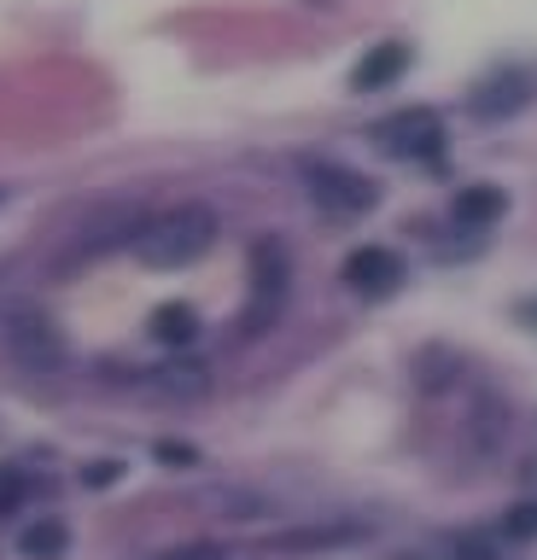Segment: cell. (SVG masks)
Here are the masks:
<instances>
[{"label": "cell", "mask_w": 537, "mask_h": 560, "mask_svg": "<svg viewBox=\"0 0 537 560\" xmlns=\"http://www.w3.org/2000/svg\"><path fill=\"white\" fill-rule=\"evenodd\" d=\"M117 479H124V462H89V467H82V485H89V490H106Z\"/></svg>", "instance_id": "obj_17"}, {"label": "cell", "mask_w": 537, "mask_h": 560, "mask_svg": "<svg viewBox=\"0 0 537 560\" xmlns=\"http://www.w3.org/2000/svg\"><path fill=\"white\" fill-rule=\"evenodd\" d=\"M24 502H30V472L24 467H0V520L24 514Z\"/></svg>", "instance_id": "obj_14"}, {"label": "cell", "mask_w": 537, "mask_h": 560, "mask_svg": "<svg viewBox=\"0 0 537 560\" xmlns=\"http://www.w3.org/2000/svg\"><path fill=\"white\" fill-rule=\"evenodd\" d=\"M509 217V192L497 182H467L456 187V199H450V222L462 228V234H485V228H497Z\"/></svg>", "instance_id": "obj_9"}, {"label": "cell", "mask_w": 537, "mask_h": 560, "mask_svg": "<svg viewBox=\"0 0 537 560\" xmlns=\"http://www.w3.org/2000/svg\"><path fill=\"white\" fill-rule=\"evenodd\" d=\"M287 292H292V257L275 234H264L252 245V304H246V315H240V332H246V339L269 332L287 310Z\"/></svg>", "instance_id": "obj_4"}, {"label": "cell", "mask_w": 537, "mask_h": 560, "mask_svg": "<svg viewBox=\"0 0 537 560\" xmlns=\"http://www.w3.org/2000/svg\"><path fill=\"white\" fill-rule=\"evenodd\" d=\"M339 280H345L357 298L380 304V298H392V292L409 280V262H404V252H392V245H357V252L345 257Z\"/></svg>", "instance_id": "obj_7"}, {"label": "cell", "mask_w": 537, "mask_h": 560, "mask_svg": "<svg viewBox=\"0 0 537 560\" xmlns=\"http://www.w3.org/2000/svg\"><path fill=\"white\" fill-rule=\"evenodd\" d=\"M19 549H24V560H65L71 532H65V520H30L19 532Z\"/></svg>", "instance_id": "obj_13"}, {"label": "cell", "mask_w": 537, "mask_h": 560, "mask_svg": "<svg viewBox=\"0 0 537 560\" xmlns=\"http://www.w3.org/2000/svg\"><path fill=\"white\" fill-rule=\"evenodd\" d=\"M159 560H222V549H211V542H187V549H170Z\"/></svg>", "instance_id": "obj_18"}, {"label": "cell", "mask_w": 537, "mask_h": 560, "mask_svg": "<svg viewBox=\"0 0 537 560\" xmlns=\"http://www.w3.org/2000/svg\"><path fill=\"white\" fill-rule=\"evenodd\" d=\"M409 65H415V47H409V42H397V35H392V42H374V47L351 65V94H362V100H369V94H386V88H397V82L409 77Z\"/></svg>", "instance_id": "obj_8"}, {"label": "cell", "mask_w": 537, "mask_h": 560, "mask_svg": "<svg viewBox=\"0 0 537 560\" xmlns=\"http://www.w3.org/2000/svg\"><path fill=\"white\" fill-rule=\"evenodd\" d=\"M147 332L159 345H170V350H187V345L199 339V310L182 304V298H170V304H159V310L147 315Z\"/></svg>", "instance_id": "obj_11"}, {"label": "cell", "mask_w": 537, "mask_h": 560, "mask_svg": "<svg viewBox=\"0 0 537 560\" xmlns=\"http://www.w3.org/2000/svg\"><path fill=\"white\" fill-rule=\"evenodd\" d=\"M537 100V70L532 65H497L485 82H474L467 94V117L474 122H509Z\"/></svg>", "instance_id": "obj_6"}, {"label": "cell", "mask_w": 537, "mask_h": 560, "mask_svg": "<svg viewBox=\"0 0 537 560\" xmlns=\"http://www.w3.org/2000/svg\"><path fill=\"white\" fill-rule=\"evenodd\" d=\"M217 245V210L211 205H170L159 217L141 222L135 234V257L147 269H187Z\"/></svg>", "instance_id": "obj_1"}, {"label": "cell", "mask_w": 537, "mask_h": 560, "mask_svg": "<svg viewBox=\"0 0 537 560\" xmlns=\"http://www.w3.org/2000/svg\"><path fill=\"white\" fill-rule=\"evenodd\" d=\"M362 537H369V525H310V532L275 537V549H287V555H304V549H345V542H362Z\"/></svg>", "instance_id": "obj_12"}, {"label": "cell", "mask_w": 537, "mask_h": 560, "mask_svg": "<svg viewBox=\"0 0 537 560\" xmlns=\"http://www.w3.org/2000/svg\"><path fill=\"white\" fill-rule=\"evenodd\" d=\"M152 462L170 467V472H187V467H199V450L182 444V438H159V444H152Z\"/></svg>", "instance_id": "obj_15"}, {"label": "cell", "mask_w": 537, "mask_h": 560, "mask_svg": "<svg viewBox=\"0 0 537 560\" xmlns=\"http://www.w3.org/2000/svg\"><path fill=\"white\" fill-rule=\"evenodd\" d=\"M369 140L386 158H397V164H427V170H439L444 152H450L444 117L432 112V105H404V112L380 117L374 129H369Z\"/></svg>", "instance_id": "obj_2"}, {"label": "cell", "mask_w": 537, "mask_h": 560, "mask_svg": "<svg viewBox=\"0 0 537 560\" xmlns=\"http://www.w3.org/2000/svg\"><path fill=\"white\" fill-rule=\"evenodd\" d=\"M502 537H509V542H532L537 537V502H514L509 514H502Z\"/></svg>", "instance_id": "obj_16"}, {"label": "cell", "mask_w": 537, "mask_h": 560, "mask_svg": "<svg viewBox=\"0 0 537 560\" xmlns=\"http://www.w3.org/2000/svg\"><path fill=\"white\" fill-rule=\"evenodd\" d=\"M147 392L152 397H170V402H199L211 392V368L194 362V357H176V362H159L147 374Z\"/></svg>", "instance_id": "obj_10"}, {"label": "cell", "mask_w": 537, "mask_h": 560, "mask_svg": "<svg viewBox=\"0 0 537 560\" xmlns=\"http://www.w3.org/2000/svg\"><path fill=\"white\" fill-rule=\"evenodd\" d=\"M304 192L327 222H357L380 205V187L369 175L351 164H334V158H304Z\"/></svg>", "instance_id": "obj_3"}, {"label": "cell", "mask_w": 537, "mask_h": 560, "mask_svg": "<svg viewBox=\"0 0 537 560\" xmlns=\"http://www.w3.org/2000/svg\"><path fill=\"white\" fill-rule=\"evenodd\" d=\"M0 345H7V357L24 368V374H59L65 368V332L47 322L42 310H12L7 322H0Z\"/></svg>", "instance_id": "obj_5"}]
</instances>
